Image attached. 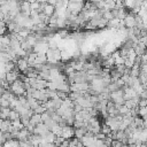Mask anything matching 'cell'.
Instances as JSON below:
<instances>
[{"label":"cell","instance_id":"obj_1","mask_svg":"<svg viewBox=\"0 0 147 147\" xmlns=\"http://www.w3.org/2000/svg\"><path fill=\"white\" fill-rule=\"evenodd\" d=\"M86 126H88V130L94 134H98L99 132H101V124H100V121L97 120V117H91L86 122Z\"/></svg>","mask_w":147,"mask_h":147},{"label":"cell","instance_id":"obj_2","mask_svg":"<svg viewBox=\"0 0 147 147\" xmlns=\"http://www.w3.org/2000/svg\"><path fill=\"white\" fill-rule=\"evenodd\" d=\"M48 49H49L48 43H44V41H38L35 45V47H33V51H35L36 54H44V55H46Z\"/></svg>","mask_w":147,"mask_h":147},{"label":"cell","instance_id":"obj_3","mask_svg":"<svg viewBox=\"0 0 147 147\" xmlns=\"http://www.w3.org/2000/svg\"><path fill=\"white\" fill-rule=\"evenodd\" d=\"M62 138H64L65 140H70L71 138L75 137V129H74V126H64L62 128V131H61V136Z\"/></svg>","mask_w":147,"mask_h":147},{"label":"cell","instance_id":"obj_4","mask_svg":"<svg viewBox=\"0 0 147 147\" xmlns=\"http://www.w3.org/2000/svg\"><path fill=\"white\" fill-rule=\"evenodd\" d=\"M20 78V74H19V71L17 70H12V71H9V72H6V81H7V83L9 84V85H12L15 81H17Z\"/></svg>","mask_w":147,"mask_h":147},{"label":"cell","instance_id":"obj_5","mask_svg":"<svg viewBox=\"0 0 147 147\" xmlns=\"http://www.w3.org/2000/svg\"><path fill=\"white\" fill-rule=\"evenodd\" d=\"M16 68L19 69V71H21V72H24L30 65H29V63H28V60L25 59V57H22V59H19L16 62Z\"/></svg>","mask_w":147,"mask_h":147},{"label":"cell","instance_id":"obj_6","mask_svg":"<svg viewBox=\"0 0 147 147\" xmlns=\"http://www.w3.org/2000/svg\"><path fill=\"white\" fill-rule=\"evenodd\" d=\"M133 51H134V53H136L137 56H142V55L146 54V45L139 43V40H138V43L133 47Z\"/></svg>","mask_w":147,"mask_h":147},{"label":"cell","instance_id":"obj_7","mask_svg":"<svg viewBox=\"0 0 147 147\" xmlns=\"http://www.w3.org/2000/svg\"><path fill=\"white\" fill-rule=\"evenodd\" d=\"M48 131H51L49 129H48V126L46 125V124H44V123H40V124H38L36 128H35V131H33V133H36V134H38V136H44L45 133H47Z\"/></svg>","mask_w":147,"mask_h":147},{"label":"cell","instance_id":"obj_8","mask_svg":"<svg viewBox=\"0 0 147 147\" xmlns=\"http://www.w3.org/2000/svg\"><path fill=\"white\" fill-rule=\"evenodd\" d=\"M30 134H31V132L27 128H23L22 130H20V132L17 134V140L19 141H27V140H29Z\"/></svg>","mask_w":147,"mask_h":147},{"label":"cell","instance_id":"obj_9","mask_svg":"<svg viewBox=\"0 0 147 147\" xmlns=\"http://www.w3.org/2000/svg\"><path fill=\"white\" fill-rule=\"evenodd\" d=\"M13 126H12V121L9 120H4L3 125H1V132H12Z\"/></svg>","mask_w":147,"mask_h":147},{"label":"cell","instance_id":"obj_10","mask_svg":"<svg viewBox=\"0 0 147 147\" xmlns=\"http://www.w3.org/2000/svg\"><path fill=\"white\" fill-rule=\"evenodd\" d=\"M55 139H56V136H55L52 131H48L47 133H45V134L43 136V140H45V141L48 142V144H54Z\"/></svg>","mask_w":147,"mask_h":147},{"label":"cell","instance_id":"obj_11","mask_svg":"<svg viewBox=\"0 0 147 147\" xmlns=\"http://www.w3.org/2000/svg\"><path fill=\"white\" fill-rule=\"evenodd\" d=\"M54 13H55V6L49 5V4H46L45 9H44V14H45L46 16L51 17V16H53V15H54Z\"/></svg>","mask_w":147,"mask_h":147},{"label":"cell","instance_id":"obj_12","mask_svg":"<svg viewBox=\"0 0 147 147\" xmlns=\"http://www.w3.org/2000/svg\"><path fill=\"white\" fill-rule=\"evenodd\" d=\"M30 123H31V124H33L35 126H37L38 124L43 123L41 115H39V114H33V115L31 116V118H30Z\"/></svg>","mask_w":147,"mask_h":147},{"label":"cell","instance_id":"obj_13","mask_svg":"<svg viewBox=\"0 0 147 147\" xmlns=\"http://www.w3.org/2000/svg\"><path fill=\"white\" fill-rule=\"evenodd\" d=\"M47 62V56L44 55V54H37V57H36V62L37 64H45Z\"/></svg>","mask_w":147,"mask_h":147},{"label":"cell","instance_id":"obj_14","mask_svg":"<svg viewBox=\"0 0 147 147\" xmlns=\"http://www.w3.org/2000/svg\"><path fill=\"white\" fill-rule=\"evenodd\" d=\"M8 120L13 122V121H16V120H21V116H20V114H19V113H17L16 110L12 109V110H11V113H9Z\"/></svg>","mask_w":147,"mask_h":147},{"label":"cell","instance_id":"obj_15","mask_svg":"<svg viewBox=\"0 0 147 147\" xmlns=\"http://www.w3.org/2000/svg\"><path fill=\"white\" fill-rule=\"evenodd\" d=\"M11 108H1V113H0V118L1 120H8L9 113H11Z\"/></svg>","mask_w":147,"mask_h":147},{"label":"cell","instance_id":"obj_16","mask_svg":"<svg viewBox=\"0 0 147 147\" xmlns=\"http://www.w3.org/2000/svg\"><path fill=\"white\" fill-rule=\"evenodd\" d=\"M9 100L8 99H5L3 97H0V106H1V108H9Z\"/></svg>","mask_w":147,"mask_h":147},{"label":"cell","instance_id":"obj_17","mask_svg":"<svg viewBox=\"0 0 147 147\" xmlns=\"http://www.w3.org/2000/svg\"><path fill=\"white\" fill-rule=\"evenodd\" d=\"M56 94H57V98L61 100H65L69 97V93H67L64 91H56Z\"/></svg>","mask_w":147,"mask_h":147},{"label":"cell","instance_id":"obj_18","mask_svg":"<svg viewBox=\"0 0 147 147\" xmlns=\"http://www.w3.org/2000/svg\"><path fill=\"white\" fill-rule=\"evenodd\" d=\"M20 147H36V145L30 140H27V141H20Z\"/></svg>","mask_w":147,"mask_h":147},{"label":"cell","instance_id":"obj_19","mask_svg":"<svg viewBox=\"0 0 147 147\" xmlns=\"http://www.w3.org/2000/svg\"><path fill=\"white\" fill-rule=\"evenodd\" d=\"M45 112H46V107H45V106H38V107L33 110V113H35V114H39V115L44 114Z\"/></svg>","mask_w":147,"mask_h":147},{"label":"cell","instance_id":"obj_20","mask_svg":"<svg viewBox=\"0 0 147 147\" xmlns=\"http://www.w3.org/2000/svg\"><path fill=\"white\" fill-rule=\"evenodd\" d=\"M85 125V123L84 122H82V121H77V120H75V122H74V129H81V128H83Z\"/></svg>","mask_w":147,"mask_h":147},{"label":"cell","instance_id":"obj_21","mask_svg":"<svg viewBox=\"0 0 147 147\" xmlns=\"http://www.w3.org/2000/svg\"><path fill=\"white\" fill-rule=\"evenodd\" d=\"M5 81H6V72L0 71V82H5Z\"/></svg>","mask_w":147,"mask_h":147},{"label":"cell","instance_id":"obj_22","mask_svg":"<svg viewBox=\"0 0 147 147\" xmlns=\"http://www.w3.org/2000/svg\"><path fill=\"white\" fill-rule=\"evenodd\" d=\"M6 142V140H5V138H4V134H3V132L0 131V145L1 146H4V144Z\"/></svg>","mask_w":147,"mask_h":147},{"label":"cell","instance_id":"obj_23","mask_svg":"<svg viewBox=\"0 0 147 147\" xmlns=\"http://www.w3.org/2000/svg\"><path fill=\"white\" fill-rule=\"evenodd\" d=\"M49 145H51V144L46 142L45 140H41V142H40V144H39L38 146H39V147H49Z\"/></svg>","mask_w":147,"mask_h":147},{"label":"cell","instance_id":"obj_24","mask_svg":"<svg viewBox=\"0 0 147 147\" xmlns=\"http://www.w3.org/2000/svg\"><path fill=\"white\" fill-rule=\"evenodd\" d=\"M3 121H4V120H1V118H0V131H1V125H3Z\"/></svg>","mask_w":147,"mask_h":147},{"label":"cell","instance_id":"obj_25","mask_svg":"<svg viewBox=\"0 0 147 147\" xmlns=\"http://www.w3.org/2000/svg\"><path fill=\"white\" fill-rule=\"evenodd\" d=\"M28 1H29L30 4H32V3H36V1H37V0H28Z\"/></svg>","mask_w":147,"mask_h":147},{"label":"cell","instance_id":"obj_26","mask_svg":"<svg viewBox=\"0 0 147 147\" xmlns=\"http://www.w3.org/2000/svg\"><path fill=\"white\" fill-rule=\"evenodd\" d=\"M146 53H147V46H146Z\"/></svg>","mask_w":147,"mask_h":147}]
</instances>
